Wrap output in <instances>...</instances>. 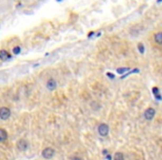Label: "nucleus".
<instances>
[{
    "label": "nucleus",
    "instance_id": "nucleus-17",
    "mask_svg": "<svg viewBox=\"0 0 162 160\" xmlns=\"http://www.w3.org/2000/svg\"><path fill=\"white\" fill-rule=\"evenodd\" d=\"M155 98H156V100H161V96L158 93V95H155Z\"/></svg>",
    "mask_w": 162,
    "mask_h": 160
},
{
    "label": "nucleus",
    "instance_id": "nucleus-2",
    "mask_svg": "<svg viewBox=\"0 0 162 160\" xmlns=\"http://www.w3.org/2000/svg\"><path fill=\"white\" fill-rule=\"evenodd\" d=\"M55 156V149L51 148V147H47L42 150V157L45 159H51Z\"/></svg>",
    "mask_w": 162,
    "mask_h": 160
},
{
    "label": "nucleus",
    "instance_id": "nucleus-5",
    "mask_svg": "<svg viewBox=\"0 0 162 160\" xmlns=\"http://www.w3.org/2000/svg\"><path fill=\"white\" fill-rule=\"evenodd\" d=\"M46 87H47V89H49L50 91L55 90V89L57 88V80H56V79H53V78H50V79L47 81Z\"/></svg>",
    "mask_w": 162,
    "mask_h": 160
},
{
    "label": "nucleus",
    "instance_id": "nucleus-19",
    "mask_svg": "<svg viewBox=\"0 0 162 160\" xmlns=\"http://www.w3.org/2000/svg\"><path fill=\"white\" fill-rule=\"evenodd\" d=\"M57 1H61V0H57Z\"/></svg>",
    "mask_w": 162,
    "mask_h": 160
},
{
    "label": "nucleus",
    "instance_id": "nucleus-9",
    "mask_svg": "<svg viewBox=\"0 0 162 160\" xmlns=\"http://www.w3.org/2000/svg\"><path fill=\"white\" fill-rule=\"evenodd\" d=\"M154 41L158 46L162 45V32H158V34L154 35Z\"/></svg>",
    "mask_w": 162,
    "mask_h": 160
},
{
    "label": "nucleus",
    "instance_id": "nucleus-12",
    "mask_svg": "<svg viewBox=\"0 0 162 160\" xmlns=\"http://www.w3.org/2000/svg\"><path fill=\"white\" fill-rule=\"evenodd\" d=\"M12 52L15 53V55H19V53L21 52V48H20V46H16L13 49H12Z\"/></svg>",
    "mask_w": 162,
    "mask_h": 160
},
{
    "label": "nucleus",
    "instance_id": "nucleus-8",
    "mask_svg": "<svg viewBox=\"0 0 162 160\" xmlns=\"http://www.w3.org/2000/svg\"><path fill=\"white\" fill-rule=\"evenodd\" d=\"M8 139V133L7 131L2 129V128H0V142H4Z\"/></svg>",
    "mask_w": 162,
    "mask_h": 160
},
{
    "label": "nucleus",
    "instance_id": "nucleus-18",
    "mask_svg": "<svg viewBox=\"0 0 162 160\" xmlns=\"http://www.w3.org/2000/svg\"><path fill=\"white\" fill-rule=\"evenodd\" d=\"M93 35H94V31H91V32H89V35H88V36H89V37H92Z\"/></svg>",
    "mask_w": 162,
    "mask_h": 160
},
{
    "label": "nucleus",
    "instance_id": "nucleus-7",
    "mask_svg": "<svg viewBox=\"0 0 162 160\" xmlns=\"http://www.w3.org/2000/svg\"><path fill=\"white\" fill-rule=\"evenodd\" d=\"M10 58H11V55L6 51V50H0V59L2 61H6V60H9Z\"/></svg>",
    "mask_w": 162,
    "mask_h": 160
},
{
    "label": "nucleus",
    "instance_id": "nucleus-15",
    "mask_svg": "<svg viewBox=\"0 0 162 160\" xmlns=\"http://www.w3.org/2000/svg\"><path fill=\"white\" fill-rule=\"evenodd\" d=\"M107 76H108V77H110L111 79L115 78V74H112V73H107Z\"/></svg>",
    "mask_w": 162,
    "mask_h": 160
},
{
    "label": "nucleus",
    "instance_id": "nucleus-13",
    "mask_svg": "<svg viewBox=\"0 0 162 160\" xmlns=\"http://www.w3.org/2000/svg\"><path fill=\"white\" fill-rule=\"evenodd\" d=\"M117 71L118 73H125L126 71H129V68H118Z\"/></svg>",
    "mask_w": 162,
    "mask_h": 160
},
{
    "label": "nucleus",
    "instance_id": "nucleus-3",
    "mask_svg": "<svg viewBox=\"0 0 162 160\" xmlns=\"http://www.w3.org/2000/svg\"><path fill=\"white\" fill-rule=\"evenodd\" d=\"M10 115H11V111H10L9 108H7V107H2V108H0V119L1 120L9 119Z\"/></svg>",
    "mask_w": 162,
    "mask_h": 160
},
{
    "label": "nucleus",
    "instance_id": "nucleus-4",
    "mask_svg": "<svg viewBox=\"0 0 162 160\" xmlns=\"http://www.w3.org/2000/svg\"><path fill=\"white\" fill-rule=\"evenodd\" d=\"M154 116H155V110L153 108H148L143 114L144 119H147V120H152L154 118Z\"/></svg>",
    "mask_w": 162,
    "mask_h": 160
},
{
    "label": "nucleus",
    "instance_id": "nucleus-14",
    "mask_svg": "<svg viewBox=\"0 0 162 160\" xmlns=\"http://www.w3.org/2000/svg\"><path fill=\"white\" fill-rule=\"evenodd\" d=\"M152 93H153V95H158V93H159V88H158V87L152 88Z\"/></svg>",
    "mask_w": 162,
    "mask_h": 160
},
{
    "label": "nucleus",
    "instance_id": "nucleus-6",
    "mask_svg": "<svg viewBox=\"0 0 162 160\" xmlns=\"http://www.w3.org/2000/svg\"><path fill=\"white\" fill-rule=\"evenodd\" d=\"M17 148L19 149L20 151H26L28 149V142L25 139H20L18 142H17Z\"/></svg>",
    "mask_w": 162,
    "mask_h": 160
},
{
    "label": "nucleus",
    "instance_id": "nucleus-1",
    "mask_svg": "<svg viewBox=\"0 0 162 160\" xmlns=\"http://www.w3.org/2000/svg\"><path fill=\"white\" fill-rule=\"evenodd\" d=\"M98 133L101 137H107L109 135V126L107 124H100L98 126Z\"/></svg>",
    "mask_w": 162,
    "mask_h": 160
},
{
    "label": "nucleus",
    "instance_id": "nucleus-10",
    "mask_svg": "<svg viewBox=\"0 0 162 160\" xmlns=\"http://www.w3.org/2000/svg\"><path fill=\"white\" fill-rule=\"evenodd\" d=\"M115 160H125V156L122 152H117L115 154Z\"/></svg>",
    "mask_w": 162,
    "mask_h": 160
},
{
    "label": "nucleus",
    "instance_id": "nucleus-11",
    "mask_svg": "<svg viewBox=\"0 0 162 160\" xmlns=\"http://www.w3.org/2000/svg\"><path fill=\"white\" fill-rule=\"evenodd\" d=\"M138 50H139V52L140 53H141V55H143V53H144V45L143 44H139L138 45Z\"/></svg>",
    "mask_w": 162,
    "mask_h": 160
},
{
    "label": "nucleus",
    "instance_id": "nucleus-16",
    "mask_svg": "<svg viewBox=\"0 0 162 160\" xmlns=\"http://www.w3.org/2000/svg\"><path fill=\"white\" fill-rule=\"evenodd\" d=\"M70 160H82V159H81L80 157H73V158H71Z\"/></svg>",
    "mask_w": 162,
    "mask_h": 160
}]
</instances>
